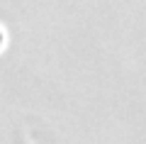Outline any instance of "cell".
<instances>
[{"instance_id":"cell-1","label":"cell","mask_w":146,"mask_h":144,"mask_svg":"<svg viewBox=\"0 0 146 144\" xmlns=\"http://www.w3.org/2000/svg\"><path fill=\"white\" fill-rule=\"evenodd\" d=\"M3 46H5V29L0 27V52H3Z\"/></svg>"}]
</instances>
